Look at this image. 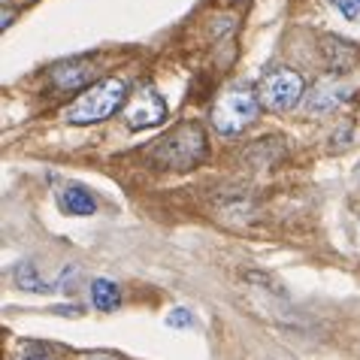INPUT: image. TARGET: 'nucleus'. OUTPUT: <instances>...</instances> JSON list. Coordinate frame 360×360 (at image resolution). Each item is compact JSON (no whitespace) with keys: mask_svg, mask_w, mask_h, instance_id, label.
Masks as SVG:
<instances>
[{"mask_svg":"<svg viewBox=\"0 0 360 360\" xmlns=\"http://www.w3.org/2000/svg\"><path fill=\"white\" fill-rule=\"evenodd\" d=\"M206 158V134L197 122L176 124L148 148V164L158 169H194Z\"/></svg>","mask_w":360,"mask_h":360,"instance_id":"obj_1","label":"nucleus"},{"mask_svg":"<svg viewBox=\"0 0 360 360\" xmlns=\"http://www.w3.org/2000/svg\"><path fill=\"white\" fill-rule=\"evenodd\" d=\"M127 85L122 79H103L94 82L91 88H85L73 103L64 109V122L67 124H97L106 122L109 115H115L122 106H127Z\"/></svg>","mask_w":360,"mask_h":360,"instance_id":"obj_2","label":"nucleus"},{"mask_svg":"<svg viewBox=\"0 0 360 360\" xmlns=\"http://www.w3.org/2000/svg\"><path fill=\"white\" fill-rule=\"evenodd\" d=\"M261 112V97H257V88L239 82L224 88L221 94L215 97L212 103V124L218 134L224 136H236L243 134L248 124Z\"/></svg>","mask_w":360,"mask_h":360,"instance_id":"obj_3","label":"nucleus"},{"mask_svg":"<svg viewBox=\"0 0 360 360\" xmlns=\"http://www.w3.org/2000/svg\"><path fill=\"white\" fill-rule=\"evenodd\" d=\"M257 97L269 112H288L300 103L303 97V76L294 73L291 67H273L266 70L261 85H257Z\"/></svg>","mask_w":360,"mask_h":360,"instance_id":"obj_4","label":"nucleus"},{"mask_svg":"<svg viewBox=\"0 0 360 360\" xmlns=\"http://www.w3.org/2000/svg\"><path fill=\"white\" fill-rule=\"evenodd\" d=\"M167 118V103L164 97L158 94V88L152 82H139L134 88V94L127 97L124 106V124L131 131H146V127H155Z\"/></svg>","mask_w":360,"mask_h":360,"instance_id":"obj_5","label":"nucleus"},{"mask_svg":"<svg viewBox=\"0 0 360 360\" xmlns=\"http://www.w3.org/2000/svg\"><path fill=\"white\" fill-rule=\"evenodd\" d=\"M49 79H52L55 91H85L91 88L88 82L94 79V64L88 58H70L49 70Z\"/></svg>","mask_w":360,"mask_h":360,"instance_id":"obj_6","label":"nucleus"},{"mask_svg":"<svg viewBox=\"0 0 360 360\" xmlns=\"http://www.w3.org/2000/svg\"><path fill=\"white\" fill-rule=\"evenodd\" d=\"M58 200H61V209H64L67 215L85 218V215H94L97 212V197L88 191V188H82V185H67V188H61Z\"/></svg>","mask_w":360,"mask_h":360,"instance_id":"obj_7","label":"nucleus"},{"mask_svg":"<svg viewBox=\"0 0 360 360\" xmlns=\"http://www.w3.org/2000/svg\"><path fill=\"white\" fill-rule=\"evenodd\" d=\"M345 97H348L345 88L342 85H333L327 79V82H318L312 88V94H309V109H312V112H327V109H333V106L342 103Z\"/></svg>","mask_w":360,"mask_h":360,"instance_id":"obj_8","label":"nucleus"},{"mask_svg":"<svg viewBox=\"0 0 360 360\" xmlns=\"http://www.w3.org/2000/svg\"><path fill=\"white\" fill-rule=\"evenodd\" d=\"M324 52L330 58V67L339 70V73L352 67L354 58H357V49L352 43H345V39H339V37H327L324 39Z\"/></svg>","mask_w":360,"mask_h":360,"instance_id":"obj_9","label":"nucleus"},{"mask_svg":"<svg viewBox=\"0 0 360 360\" xmlns=\"http://www.w3.org/2000/svg\"><path fill=\"white\" fill-rule=\"evenodd\" d=\"M118 300H122V291H118V285L109 282V278H97L91 285V303L100 312H112L118 306Z\"/></svg>","mask_w":360,"mask_h":360,"instance_id":"obj_10","label":"nucleus"},{"mask_svg":"<svg viewBox=\"0 0 360 360\" xmlns=\"http://www.w3.org/2000/svg\"><path fill=\"white\" fill-rule=\"evenodd\" d=\"M13 278H15V285H18V288H25V291H34V294L52 291V285H49L46 278H39L37 266H34V264H27V261H22V264L13 269Z\"/></svg>","mask_w":360,"mask_h":360,"instance_id":"obj_11","label":"nucleus"},{"mask_svg":"<svg viewBox=\"0 0 360 360\" xmlns=\"http://www.w3.org/2000/svg\"><path fill=\"white\" fill-rule=\"evenodd\" d=\"M252 285H264L266 291H273V294H278V297H285V288H282V282H278L276 276H269V273H248L245 276Z\"/></svg>","mask_w":360,"mask_h":360,"instance_id":"obj_12","label":"nucleus"},{"mask_svg":"<svg viewBox=\"0 0 360 360\" xmlns=\"http://www.w3.org/2000/svg\"><path fill=\"white\" fill-rule=\"evenodd\" d=\"M167 324H169V327H191L194 318H191V312H188V309H173V312L167 315Z\"/></svg>","mask_w":360,"mask_h":360,"instance_id":"obj_13","label":"nucleus"},{"mask_svg":"<svg viewBox=\"0 0 360 360\" xmlns=\"http://www.w3.org/2000/svg\"><path fill=\"white\" fill-rule=\"evenodd\" d=\"M333 4L345 18H357L360 15V0H333Z\"/></svg>","mask_w":360,"mask_h":360,"instance_id":"obj_14","label":"nucleus"},{"mask_svg":"<svg viewBox=\"0 0 360 360\" xmlns=\"http://www.w3.org/2000/svg\"><path fill=\"white\" fill-rule=\"evenodd\" d=\"M18 360H52V357L43 354V352H25V354L18 357Z\"/></svg>","mask_w":360,"mask_h":360,"instance_id":"obj_15","label":"nucleus"},{"mask_svg":"<svg viewBox=\"0 0 360 360\" xmlns=\"http://www.w3.org/2000/svg\"><path fill=\"white\" fill-rule=\"evenodd\" d=\"M91 360H115V357H91Z\"/></svg>","mask_w":360,"mask_h":360,"instance_id":"obj_16","label":"nucleus"}]
</instances>
